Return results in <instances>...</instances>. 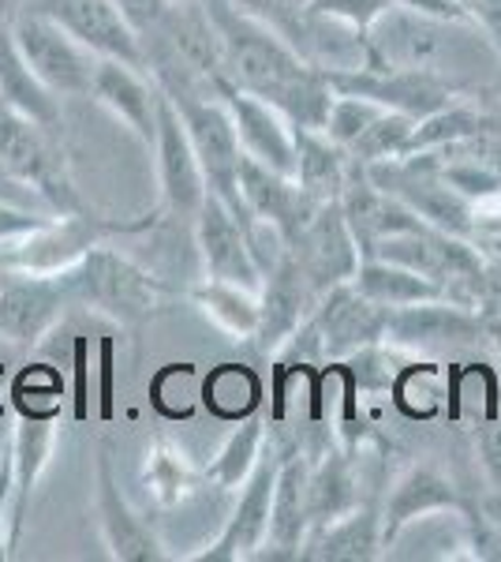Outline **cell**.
Masks as SVG:
<instances>
[{
	"label": "cell",
	"instance_id": "cell-1",
	"mask_svg": "<svg viewBox=\"0 0 501 562\" xmlns=\"http://www.w3.org/2000/svg\"><path fill=\"white\" fill-rule=\"evenodd\" d=\"M203 4L217 26V38H221L229 87L277 105L293 121V128L322 132L337 98L330 76L307 65L273 26L243 15L229 0H203Z\"/></svg>",
	"mask_w": 501,
	"mask_h": 562
},
{
	"label": "cell",
	"instance_id": "cell-2",
	"mask_svg": "<svg viewBox=\"0 0 501 562\" xmlns=\"http://www.w3.org/2000/svg\"><path fill=\"white\" fill-rule=\"evenodd\" d=\"M479 49H494V42L479 26L389 4L367 31V65L363 68H412L460 83L468 57Z\"/></svg>",
	"mask_w": 501,
	"mask_h": 562
},
{
	"label": "cell",
	"instance_id": "cell-3",
	"mask_svg": "<svg viewBox=\"0 0 501 562\" xmlns=\"http://www.w3.org/2000/svg\"><path fill=\"white\" fill-rule=\"evenodd\" d=\"M143 68L161 94H209L229 87L217 26L206 4H169L166 15L143 34Z\"/></svg>",
	"mask_w": 501,
	"mask_h": 562
},
{
	"label": "cell",
	"instance_id": "cell-4",
	"mask_svg": "<svg viewBox=\"0 0 501 562\" xmlns=\"http://www.w3.org/2000/svg\"><path fill=\"white\" fill-rule=\"evenodd\" d=\"M60 285L71 307L87 315H102L113 326H143L166 307L172 289L143 262L116 251L113 244L90 248L76 267L60 270Z\"/></svg>",
	"mask_w": 501,
	"mask_h": 562
},
{
	"label": "cell",
	"instance_id": "cell-5",
	"mask_svg": "<svg viewBox=\"0 0 501 562\" xmlns=\"http://www.w3.org/2000/svg\"><path fill=\"white\" fill-rule=\"evenodd\" d=\"M386 319H389V307H378L352 281H344V285L318 296L311 315L281 346L277 357L315 364V368L330 364V360H349L360 349L378 346L386 338Z\"/></svg>",
	"mask_w": 501,
	"mask_h": 562
},
{
	"label": "cell",
	"instance_id": "cell-6",
	"mask_svg": "<svg viewBox=\"0 0 501 562\" xmlns=\"http://www.w3.org/2000/svg\"><path fill=\"white\" fill-rule=\"evenodd\" d=\"M161 217V206L153 214L143 217H105L98 211H79V214H57L42 225V229L26 233L23 240L8 244L4 262L15 274H60V270L76 267L90 248L116 237H139L150 233Z\"/></svg>",
	"mask_w": 501,
	"mask_h": 562
},
{
	"label": "cell",
	"instance_id": "cell-7",
	"mask_svg": "<svg viewBox=\"0 0 501 562\" xmlns=\"http://www.w3.org/2000/svg\"><path fill=\"white\" fill-rule=\"evenodd\" d=\"M0 161L15 177H23L49 203L53 214L90 211L83 192L76 188V177H71V161L60 143V132L34 124L31 116L12 113L4 105H0Z\"/></svg>",
	"mask_w": 501,
	"mask_h": 562
},
{
	"label": "cell",
	"instance_id": "cell-8",
	"mask_svg": "<svg viewBox=\"0 0 501 562\" xmlns=\"http://www.w3.org/2000/svg\"><path fill=\"white\" fill-rule=\"evenodd\" d=\"M166 98L177 105L180 121H184L187 139H191V147H195V158L206 173V188L217 199H225L240 217H251L240 199L243 147H240V135H236V124L225 102L209 94H166Z\"/></svg>",
	"mask_w": 501,
	"mask_h": 562
},
{
	"label": "cell",
	"instance_id": "cell-9",
	"mask_svg": "<svg viewBox=\"0 0 501 562\" xmlns=\"http://www.w3.org/2000/svg\"><path fill=\"white\" fill-rule=\"evenodd\" d=\"M8 31H12L15 49L23 53L31 71L53 94H68V98L90 94L98 57L87 45L71 38L60 23H53L49 15L34 12V8H20L12 15V23H8Z\"/></svg>",
	"mask_w": 501,
	"mask_h": 562
},
{
	"label": "cell",
	"instance_id": "cell-10",
	"mask_svg": "<svg viewBox=\"0 0 501 562\" xmlns=\"http://www.w3.org/2000/svg\"><path fill=\"white\" fill-rule=\"evenodd\" d=\"M337 94H355L367 98L382 109H394L412 121L439 113L457 98H468L471 90L453 83V79L431 76V71H412V68H349V71H326Z\"/></svg>",
	"mask_w": 501,
	"mask_h": 562
},
{
	"label": "cell",
	"instance_id": "cell-11",
	"mask_svg": "<svg viewBox=\"0 0 501 562\" xmlns=\"http://www.w3.org/2000/svg\"><path fill=\"white\" fill-rule=\"evenodd\" d=\"M281 454L285 450L277 442H266L259 465L248 476V484L240 487V498H236L229 521L217 532L214 540L206 543L203 551L187 555L191 562H248V559H262L270 540V503H273V484H277V469H281Z\"/></svg>",
	"mask_w": 501,
	"mask_h": 562
},
{
	"label": "cell",
	"instance_id": "cell-12",
	"mask_svg": "<svg viewBox=\"0 0 501 562\" xmlns=\"http://www.w3.org/2000/svg\"><path fill=\"white\" fill-rule=\"evenodd\" d=\"M248 217H240L225 199L206 192L198 214L191 217V233H195L198 262H203V274L217 281H232L251 293L262 289V270L254 262L248 248V229H243Z\"/></svg>",
	"mask_w": 501,
	"mask_h": 562
},
{
	"label": "cell",
	"instance_id": "cell-13",
	"mask_svg": "<svg viewBox=\"0 0 501 562\" xmlns=\"http://www.w3.org/2000/svg\"><path fill=\"white\" fill-rule=\"evenodd\" d=\"M288 256L299 267V274L311 281L318 296L330 289L344 285L360 270V244H355L349 217H344L341 203H322L311 222L299 229V237L288 244Z\"/></svg>",
	"mask_w": 501,
	"mask_h": 562
},
{
	"label": "cell",
	"instance_id": "cell-14",
	"mask_svg": "<svg viewBox=\"0 0 501 562\" xmlns=\"http://www.w3.org/2000/svg\"><path fill=\"white\" fill-rule=\"evenodd\" d=\"M153 169H158V192H161V214L169 217H191L198 214L206 199V173L195 158V147L187 139V128L180 121L177 105L161 94L158 109V135H153Z\"/></svg>",
	"mask_w": 501,
	"mask_h": 562
},
{
	"label": "cell",
	"instance_id": "cell-15",
	"mask_svg": "<svg viewBox=\"0 0 501 562\" xmlns=\"http://www.w3.org/2000/svg\"><path fill=\"white\" fill-rule=\"evenodd\" d=\"M482 338V312H471L453 301H423L408 307H389L386 346L400 349L405 357H426V352L460 349Z\"/></svg>",
	"mask_w": 501,
	"mask_h": 562
},
{
	"label": "cell",
	"instance_id": "cell-16",
	"mask_svg": "<svg viewBox=\"0 0 501 562\" xmlns=\"http://www.w3.org/2000/svg\"><path fill=\"white\" fill-rule=\"evenodd\" d=\"M23 8H34L53 23H60L98 60H121V65L143 68L139 34L132 31V23L124 20L113 0H23Z\"/></svg>",
	"mask_w": 501,
	"mask_h": 562
},
{
	"label": "cell",
	"instance_id": "cell-17",
	"mask_svg": "<svg viewBox=\"0 0 501 562\" xmlns=\"http://www.w3.org/2000/svg\"><path fill=\"white\" fill-rule=\"evenodd\" d=\"M76 312L57 274H15L0 285V341L34 349Z\"/></svg>",
	"mask_w": 501,
	"mask_h": 562
},
{
	"label": "cell",
	"instance_id": "cell-18",
	"mask_svg": "<svg viewBox=\"0 0 501 562\" xmlns=\"http://www.w3.org/2000/svg\"><path fill=\"white\" fill-rule=\"evenodd\" d=\"M94 518L109 559L116 562H166L169 551L158 540V532L150 529V521H143L135 514V506L127 503L121 492V480H116L113 458L109 447L98 450L94 458Z\"/></svg>",
	"mask_w": 501,
	"mask_h": 562
},
{
	"label": "cell",
	"instance_id": "cell-19",
	"mask_svg": "<svg viewBox=\"0 0 501 562\" xmlns=\"http://www.w3.org/2000/svg\"><path fill=\"white\" fill-rule=\"evenodd\" d=\"M471 498L453 484L442 469L434 465H412L405 476H397V484L389 487L386 503H382V543L386 551L405 537V529H412L415 521L431 518V514H460Z\"/></svg>",
	"mask_w": 501,
	"mask_h": 562
},
{
	"label": "cell",
	"instance_id": "cell-20",
	"mask_svg": "<svg viewBox=\"0 0 501 562\" xmlns=\"http://www.w3.org/2000/svg\"><path fill=\"white\" fill-rule=\"evenodd\" d=\"M87 98H94V105H102L116 124H124L147 150L153 147L161 90L143 68L121 65V60H98Z\"/></svg>",
	"mask_w": 501,
	"mask_h": 562
},
{
	"label": "cell",
	"instance_id": "cell-21",
	"mask_svg": "<svg viewBox=\"0 0 501 562\" xmlns=\"http://www.w3.org/2000/svg\"><path fill=\"white\" fill-rule=\"evenodd\" d=\"M221 102L229 109L236 135H240V147L248 158L259 166L273 169V173H296V128L277 105L262 102L254 94H243L236 87L221 90Z\"/></svg>",
	"mask_w": 501,
	"mask_h": 562
},
{
	"label": "cell",
	"instance_id": "cell-22",
	"mask_svg": "<svg viewBox=\"0 0 501 562\" xmlns=\"http://www.w3.org/2000/svg\"><path fill=\"white\" fill-rule=\"evenodd\" d=\"M315 304H318V293L311 289V281L299 274L293 256H285L266 278H262L259 330H254L251 346L259 349L262 357H277L281 346L304 326V319L311 315Z\"/></svg>",
	"mask_w": 501,
	"mask_h": 562
},
{
	"label": "cell",
	"instance_id": "cell-23",
	"mask_svg": "<svg viewBox=\"0 0 501 562\" xmlns=\"http://www.w3.org/2000/svg\"><path fill=\"white\" fill-rule=\"evenodd\" d=\"M240 199L251 217H262V222L277 225L281 237L288 244L299 237V229H304L318 206H322L296 184V177L273 173V169L259 166L248 154H243V161H240Z\"/></svg>",
	"mask_w": 501,
	"mask_h": 562
},
{
	"label": "cell",
	"instance_id": "cell-24",
	"mask_svg": "<svg viewBox=\"0 0 501 562\" xmlns=\"http://www.w3.org/2000/svg\"><path fill=\"white\" fill-rule=\"evenodd\" d=\"M57 450V420H26L15 416V431L8 442V458H12V510H8V548H20L26 510H31V495L45 476Z\"/></svg>",
	"mask_w": 501,
	"mask_h": 562
},
{
	"label": "cell",
	"instance_id": "cell-25",
	"mask_svg": "<svg viewBox=\"0 0 501 562\" xmlns=\"http://www.w3.org/2000/svg\"><path fill=\"white\" fill-rule=\"evenodd\" d=\"M307 454H281L277 484L270 503V540L262 555L299 559L307 537H311V506H307Z\"/></svg>",
	"mask_w": 501,
	"mask_h": 562
},
{
	"label": "cell",
	"instance_id": "cell-26",
	"mask_svg": "<svg viewBox=\"0 0 501 562\" xmlns=\"http://www.w3.org/2000/svg\"><path fill=\"white\" fill-rule=\"evenodd\" d=\"M386 555L382 543V514L375 506L360 503L355 510L341 514L337 521L322 525L307 537L299 559L315 562H375Z\"/></svg>",
	"mask_w": 501,
	"mask_h": 562
},
{
	"label": "cell",
	"instance_id": "cell-27",
	"mask_svg": "<svg viewBox=\"0 0 501 562\" xmlns=\"http://www.w3.org/2000/svg\"><path fill=\"white\" fill-rule=\"evenodd\" d=\"M0 105L12 109V113L31 116L34 124L60 132L64 128V113H60V94H53L31 71V65L23 60V53L15 49L12 31L0 23Z\"/></svg>",
	"mask_w": 501,
	"mask_h": 562
},
{
	"label": "cell",
	"instance_id": "cell-28",
	"mask_svg": "<svg viewBox=\"0 0 501 562\" xmlns=\"http://www.w3.org/2000/svg\"><path fill=\"white\" fill-rule=\"evenodd\" d=\"M307 506H311V532L337 521L360 506V480H355V454L333 442L307 465Z\"/></svg>",
	"mask_w": 501,
	"mask_h": 562
},
{
	"label": "cell",
	"instance_id": "cell-29",
	"mask_svg": "<svg viewBox=\"0 0 501 562\" xmlns=\"http://www.w3.org/2000/svg\"><path fill=\"white\" fill-rule=\"evenodd\" d=\"M139 484L158 510H177L203 487V469H195V461L187 458L184 447H177V442L161 435L143 454Z\"/></svg>",
	"mask_w": 501,
	"mask_h": 562
},
{
	"label": "cell",
	"instance_id": "cell-30",
	"mask_svg": "<svg viewBox=\"0 0 501 562\" xmlns=\"http://www.w3.org/2000/svg\"><path fill=\"white\" fill-rule=\"evenodd\" d=\"M352 158L344 147H337L326 132L296 128V184L304 188L315 203H337L349 184Z\"/></svg>",
	"mask_w": 501,
	"mask_h": 562
},
{
	"label": "cell",
	"instance_id": "cell-31",
	"mask_svg": "<svg viewBox=\"0 0 501 562\" xmlns=\"http://www.w3.org/2000/svg\"><path fill=\"white\" fill-rule=\"evenodd\" d=\"M187 301L206 323H214L221 334H229L236 346L251 341L254 330H259V293H251L243 285L203 278L198 285L187 289Z\"/></svg>",
	"mask_w": 501,
	"mask_h": 562
},
{
	"label": "cell",
	"instance_id": "cell-32",
	"mask_svg": "<svg viewBox=\"0 0 501 562\" xmlns=\"http://www.w3.org/2000/svg\"><path fill=\"white\" fill-rule=\"evenodd\" d=\"M266 442H270V431H266V413L262 409L236 420L229 439L221 442V450H217V454L209 458V465L203 469V484L217 487V492H240V487L248 484V476L254 473V465H259Z\"/></svg>",
	"mask_w": 501,
	"mask_h": 562
},
{
	"label": "cell",
	"instance_id": "cell-33",
	"mask_svg": "<svg viewBox=\"0 0 501 562\" xmlns=\"http://www.w3.org/2000/svg\"><path fill=\"white\" fill-rule=\"evenodd\" d=\"M487 132H501L494 113H490V109H479L476 102H471V94L457 98V102H449L445 109H439V113L415 121L405 158L434 154L442 147H453V143H464V139H476V135H487Z\"/></svg>",
	"mask_w": 501,
	"mask_h": 562
},
{
	"label": "cell",
	"instance_id": "cell-34",
	"mask_svg": "<svg viewBox=\"0 0 501 562\" xmlns=\"http://www.w3.org/2000/svg\"><path fill=\"white\" fill-rule=\"evenodd\" d=\"M352 285L378 307H408V304H423V301H442L445 296L439 281L423 278L419 270L400 267V262L375 259V256L360 262Z\"/></svg>",
	"mask_w": 501,
	"mask_h": 562
},
{
	"label": "cell",
	"instance_id": "cell-35",
	"mask_svg": "<svg viewBox=\"0 0 501 562\" xmlns=\"http://www.w3.org/2000/svg\"><path fill=\"white\" fill-rule=\"evenodd\" d=\"M198 397L217 420L236 424L262 409V375L248 364H217L198 386Z\"/></svg>",
	"mask_w": 501,
	"mask_h": 562
},
{
	"label": "cell",
	"instance_id": "cell-36",
	"mask_svg": "<svg viewBox=\"0 0 501 562\" xmlns=\"http://www.w3.org/2000/svg\"><path fill=\"white\" fill-rule=\"evenodd\" d=\"M64 375L45 360H31L12 375V413L26 420H60Z\"/></svg>",
	"mask_w": 501,
	"mask_h": 562
},
{
	"label": "cell",
	"instance_id": "cell-37",
	"mask_svg": "<svg viewBox=\"0 0 501 562\" xmlns=\"http://www.w3.org/2000/svg\"><path fill=\"white\" fill-rule=\"evenodd\" d=\"M415 121L405 113H394V109H382V116L371 124L367 132L355 139V147L349 150L352 161L360 166H378V161H400L408 150V139H412Z\"/></svg>",
	"mask_w": 501,
	"mask_h": 562
},
{
	"label": "cell",
	"instance_id": "cell-38",
	"mask_svg": "<svg viewBox=\"0 0 501 562\" xmlns=\"http://www.w3.org/2000/svg\"><path fill=\"white\" fill-rule=\"evenodd\" d=\"M198 371L195 364H166L150 379V402L166 420H187L195 413L198 397Z\"/></svg>",
	"mask_w": 501,
	"mask_h": 562
},
{
	"label": "cell",
	"instance_id": "cell-39",
	"mask_svg": "<svg viewBox=\"0 0 501 562\" xmlns=\"http://www.w3.org/2000/svg\"><path fill=\"white\" fill-rule=\"evenodd\" d=\"M382 116V105L367 102V98H355V94H337L333 105H330V116H326L322 132L330 135L337 147L352 150L355 139H360L363 132L371 128Z\"/></svg>",
	"mask_w": 501,
	"mask_h": 562
},
{
	"label": "cell",
	"instance_id": "cell-40",
	"mask_svg": "<svg viewBox=\"0 0 501 562\" xmlns=\"http://www.w3.org/2000/svg\"><path fill=\"white\" fill-rule=\"evenodd\" d=\"M90 383H94V349H90V334H71V420L83 424L94 413V397H90Z\"/></svg>",
	"mask_w": 501,
	"mask_h": 562
},
{
	"label": "cell",
	"instance_id": "cell-41",
	"mask_svg": "<svg viewBox=\"0 0 501 562\" xmlns=\"http://www.w3.org/2000/svg\"><path fill=\"white\" fill-rule=\"evenodd\" d=\"M389 8V0H307V15H322L355 34H367L378 23V15Z\"/></svg>",
	"mask_w": 501,
	"mask_h": 562
},
{
	"label": "cell",
	"instance_id": "cell-42",
	"mask_svg": "<svg viewBox=\"0 0 501 562\" xmlns=\"http://www.w3.org/2000/svg\"><path fill=\"white\" fill-rule=\"evenodd\" d=\"M229 4L240 8V12L251 15V20L273 26L281 38L293 45L296 34H299V23H304L307 0H229Z\"/></svg>",
	"mask_w": 501,
	"mask_h": 562
},
{
	"label": "cell",
	"instance_id": "cell-43",
	"mask_svg": "<svg viewBox=\"0 0 501 562\" xmlns=\"http://www.w3.org/2000/svg\"><path fill=\"white\" fill-rule=\"evenodd\" d=\"M94 368H98V420H113L116 416V334L113 326H105L98 334V346H94Z\"/></svg>",
	"mask_w": 501,
	"mask_h": 562
},
{
	"label": "cell",
	"instance_id": "cell-44",
	"mask_svg": "<svg viewBox=\"0 0 501 562\" xmlns=\"http://www.w3.org/2000/svg\"><path fill=\"white\" fill-rule=\"evenodd\" d=\"M49 217H57V214H38V211H23V206H4V203H0V248L23 240L26 233L42 229Z\"/></svg>",
	"mask_w": 501,
	"mask_h": 562
},
{
	"label": "cell",
	"instance_id": "cell-45",
	"mask_svg": "<svg viewBox=\"0 0 501 562\" xmlns=\"http://www.w3.org/2000/svg\"><path fill=\"white\" fill-rule=\"evenodd\" d=\"M0 203H4V206H23V211H38V214H53L49 203H45V199L34 192L23 177H15L4 161H0Z\"/></svg>",
	"mask_w": 501,
	"mask_h": 562
},
{
	"label": "cell",
	"instance_id": "cell-46",
	"mask_svg": "<svg viewBox=\"0 0 501 562\" xmlns=\"http://www.w3.org/2000/svg\"><path fill=\"white\" fill-rule=\"evenodd\" d=\"M116 8H121V15L127 23H132V31L139 34H147L153 23L161 20V15H166V8L172 4V0H113Z\"/></svg>",
	"mask_w": 501,
	"mask_h": 562
},
{
	"label": "cell",
	"instance_id": "cell-47",
	"mask_svg": "<svg viewBox=\"0 0 501 562\" xmlns=\"http://www.w3.org/2000/svg\"><path fill=\"white\" fill-rule=\"evenodd\" d=\"M460 8L501 53V0H460Z\"/></svg>",
	"mask_w": 501,
	"mask_h": 562
},
{
	"label": "cell",
	"instance_id": "cell-48",
	"mask_svg": "<svg viewBox=\"0 0 501 562\" xmlns=\"http://www.w3.org/2000/svg\"><path fill=\"white\" fill-rule=\"evenodd\" d=\"M8 510H12V458H8V447H0V562L12 559V548H8Z\"/></svg>",
	"mask_w": 501,
	"mask_h": 562
},
{
	"label": "cell",
	"instance_id": "cell-49",
	"mask_svg": "<svg viewBox=\"0 0 501 562\" xmlns=\"http://www.w3.org/2000/svg\"><path fill=\"white\" fill-rule=\"evenodd\" d=\"M479 506H482V514H487V518L501 529V487H490V492H482Z\"/></svg>",
	"mask_w": 501,
	"mask_h": 562
},
{
	"label": "cell",
	"instance_id": "cell-50",
	"mask_svg": "<svg viewBox=\"0 0 501 562\" xmlns=\"http://www.w3.org/2000/svg\"><path fill=\"white\" fill-rule=\"evenodd\" d=\"M482 338H490V346L501 357V312H482Z\"/></svg>",
	"mask_w": 501,
	"mask_h": 562
},
{
	"label": "cell",
	"instance_id": "cell-51",
	"mask_svg": "<svg viewBox=\"0 0 501 562\" xmlns=\"http://www.w3.org/2000/svg\"><path fill=\"white\" fill-rule=\"evenodd\" d=\"M12 413V371L8 364H0V420Z\"/></svg>",
	"mask_w": 501,
	"mask_h": 562
},
{
	"label": "cell",
	"instance_id": "cell-52",
	"mask_svg": "<svg viewBox=\"0 0 501 562\" xmlns=\"http://www.w3.org/2000/svg\"><path fill=\"white\" fill-rule=\"evenodd\" d=\"M20 8H23V0H0V23H12V15L15 12H20Z\"/></svg>",
	"mask_w": 501,
	"mask_h": 562
},
{
	"label": "cell",
	"instance_id": "cell-53",
	"mask_svg": "<svg viewBox=\"0 0 501 562\" xmlns=\"http://www.w3.org/2000/svg\"><path fill=\"white\" fill-rule=\"evenodd\" d=\"M8 278H12V267H8V262H4V251H0V285H4Z\"/></svg>",
	"mask_w": 501,
	"mask_h": 562
},
{
	"label": "cell",
	"instance_id": "cell-54",
	"mask_svg": "<svg viewBox=\"0 0 501 562\" xmlns=\"http://www.w3.org/2000/svg\"><path fill=\"white\" fill-rule=\"evenodd\" d=\"M490 113H494V121H498V124H501V102H498V105H494V109H490Z\"/></svg>",
	"mask_w": 501,
	"mask_h": 562
},
{
	"label": "cell",
	"instance_id": "cell-55",
	"mask_svg": "<svg viewBox=\"0 0 501 562\" xmlns=\"http://www.w3.org/2000/svg\"><path fill=\"white\" fill-rule=\"evenodd\" d=\"M172 4H203V0H172Z\"/></svg>",
	"mask_w": 501,
	"mask_h": 562
},
{
	"label": "cell",
	"instance_id": "cell-56",
	"mask_svg": "<svg viewBox=\"0 0 501 562\" xmlns=\"http://www.w3.org/2000/svg\"><path fill=\"white\" fill-rule=\"evenodd\" d=\"M0 447H4V442H0Z\"/></svg>",
	"mask_w": 501,
	"mask_h": 562
},
{
	"label": "cell",
	"instance_id": "cell-57",
	"mask_svg": "<svg viewBox=\"0 0 501 562\" xmlns=\"http://www.w3.org/2000/svg\"><path fill=\"white\" fill-rule=\"evenodd\" d=\"M457 4H460V0H457Z\"/></svg>",
	"mask_w": 501,
	"mask_h": 562
}]
</instances>
